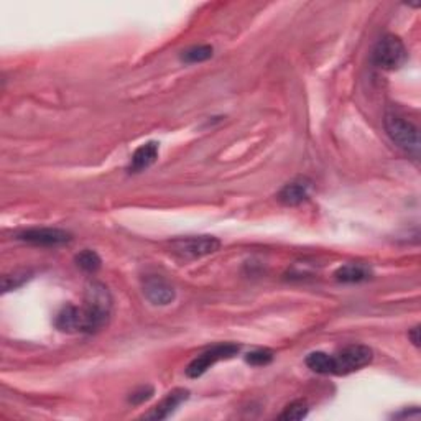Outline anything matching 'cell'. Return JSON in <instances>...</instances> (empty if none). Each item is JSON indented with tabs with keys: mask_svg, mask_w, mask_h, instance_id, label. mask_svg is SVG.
Listing matches in <instances>:
<instances>
[{
	"mask_svg": "<svg viewBox=\"0 0 421 421\" xmlns=\"http://www.w3.org/2000/svg\"><path fill=\"white\" fill-rule=\"evenodd\" d=\"M112 297L106 285L91 282L84 293V305L79 308V333L92 334L101 331L110 320Z\"/></svg>",
	"mask_w": 421,
	"mask_h": 421,
	"instance_id": "6da1fadb",
	"label": "cell"
},
{
	"mask_svg": "<svg viewBox=\"0 0 421 421\" xmlns=\"http://www.w3.org/2000/svg\"><path fill=\"white\" fill-rule=\"evenodd\" d=\"M385 130L397 147L405 150L410 155L418 157L420 153V132L413 124L397 114L385 115Z\"/></svg>",
	"mask_w": 421,
	"mask_h": 421,
	"instance_id": "7a4b0ae2",
	"label": "cell"
},
{
	"mask_svg": "<svg viewBox=\"0 0 421 421\" xmlns=\"http://www.w3.org/2000/svg\"><path fill=\"white\" fill-rule=\"evenodd\" d=\"M406 48L399 36L385 35L382 40H378L376 48L372 51V62L376 66L382 69L394 71L404 66L406 62Z\"/></svg>",
	"mask_w": 421,
	"mask_h": 421,
	"instance_id": "3957f363",
	"label": "cell"
},
{
	"mask_svg": "<svg viewBox=\"0 0 421 421\" xmlns=\"http://www.w3.org/2000/svg\"><path fill=\"white\" fill-rule=\"evenodd\" d=\"M373 359L371 348L362 344H350L333 355V376H345L369 366Z\"/></svg>",
	"mask_w": 421,
	"mask_h": 421,
	"instance_id": "277c9868",
	"label": "cell"
},
{
	"mask_svg": "<svg viewBox=\"0 0 421 421\" xmlns=\"http://www.w3.org/2000/svg\"><path fill=\"white\" fill-rule=\"evenodd\" d=\"M221 242L213 236H193L185 238H176L171 242V249L176 255L183 259H199L214 254L219 250Z\"/></svg>",
	"mask_w": 421,
	"mask_h": 421,
	"instance_id": "5b68a950",
	"label": "cell"
},
{
	"mask_svg": "<svg viewBox=\"0 0 421 421\" xmlns=\"http://www.w3.org/2000/svg\"><path fill=\"white\" fill-rule=\"evenodd\" d=\"M238 350H241V348H238L237 344L214 345V348L208 349L206 352L199 354L198 357H196L193 362L186 367V376L191 378H198L203 376L204 372H208V369L213 367L214 364L219 362V360L231 359L238 352Z\"/></svg>",
	"mask_w": 421,
	"mask_h": 421,
	"instance_id": "8992f818",
	"label": "cell"
},
{
	"mask_svg": "<svg viewBox=\"0 0 421 421\" xmlns=\"http://www.w3.org/2000/svg\"><path fill=\"white\" fill-rule=\"evenodd\" d=\"M18 238L23 242L34 245H41V247H58L64 245L71 241V234L63 231V229H55V227H35L28 229L18 234Z\"/></svg>",
	"mask_w": 421,
	"mask_h": 421,
	"instance_id": "52a82bcc",
	"label": "cell"
},
{
	"mask_svg": "<svg viewBox=\"0 0 421 421\" xmlns=\"http://www.w3.org/2000/svg\"><path fill=\"white\" fill-rule=\"evenodd\" d=\"M143 293L150 303L157 306H166L175 299L176 293L171 283L162 277H148L143 283Z\"/></svg>",
	"mask_w": 421,
	"mask_h": 421,
	"instance_id": "ba28073f",
	"label": "cell"
},
{
	"mask_svg": "<svg viewBox=\"0 0 421 421\" xmlns=\"http://www.w3.org/2000/svg\"><path fill=\"white\" fill-rule=\"evenodd\" d=\"M190 392L185 388H176L168 394L157 406H153L152 411H148L147 415H143L145 420H165L180 406L183 401L188 400Z\"/></svg>",
	"mask_w": 421,
	"mask_h": 421,
	"instance_id": "9c48e42d",
	"label": "cell"
},
{
	"mask_svg": "<svg viewBox=\"0 0 421 421\" xmlns=\"http://www.w3.org/2000/svg\"><path fill=\"white\" fill-rule=\"evenodd\" d=\"M372 277V269L364 264H348L339 266L334 272V278L341 283H360Z\"/></svg>",
	"mask_w": 421,
	"mask_h": 421,
	"instance_id": "30bf717a",
	"label": "cell"
},
{
	"mask_svg": "<svg viewBox=\"0 0 421 421\" xmlns=\"http://www.w3.org/2000/svg\"><path fill=\"white\" fill-rule=\"evenodd\" d=\"M158 158V143L157 142H148L143 143L142 147L135 150L132 155V162H130V171L138 173L147 170L148 166H152Z\"/></svg>",
	"mask_w": 421,
	"mask_h": 421,
	"instance_id": "8fae6325",
	"label": "cell"
},
{
	"mask_svg": "<svg viewBox=\"0 0 421 421\" xmlns=\"http://www.w3.org/2000/svg\"><path fill=\"white\" fill-rule=\"evenodd\" d=\"M308 194H310V183L298 180L285 185V188L280 191L278 199L282 201L285 206H298L308 198Z\"/></svg>",
	"mask_w": 421,
	"mask_h": 421,
	"instance_id": "7c38bea8",
	"label": "cell"
},
{
	"mask_svg": "<svg viewBox=\"0 0 421 421\" xmlns=\"http://www.w3.org/2000/svg\"><path fill=\"white\" fill-rule=\"evenodd\" d=\"M306 366L313 372L322 373V376H333V355L326 352H311L306 357Z\"/></svg>",
	"mask_w": 421,
	"mask_h": 421,
	"instance_id": "4fadbf2b",
	"label": "cell"
},
{
	"mask_svg": "<svg viewBox=\"0 0 421 421\" xmlns=\"http://www.w3.org/2000/svg\"><path fill=\"white\" fill-rule=\"evenodd\" d=\"M76 264L84 272L94 273L101 269V257L94 250H83L76 255Z\"/></svg>",
	"mask_w": 421,
	"mask_h": 421,
	"instance_id": "5bb4252c",
	"label": "cell"
},
{
	"mask_svg": "<svg viewBox=\"0 0 421 421\" xmlns=\"http://www.w3.org/2000/svg\"><path fill=\"white\" fill-rule=\"evenodd\" d=\"M210 56H213V46L199 45V46H193V48L185 51L183 62H186V63H203V62H206V59H209Z\"/></svg>",
	"mask_w": 421,
	"mask_h": 421,
	"instance_id": "9a60e30c",
	"label": "cell"
},
{
	"mask_svg": "<svg viewBox=\"0 0 421 421\" xmlns=\"http://www.w3.org/2000/svg\"><path fill=\"white\" fill-rule=\"evenodd\" d=\"M308 415V405L306 401L303 400H297L293 404H290L282 415H280V420L285 421H297V420H303Z\"/></svg>",
	"mask_w": 421,
	"mask_h": 421,
	"instance_id": "2e32d148",
	"label": "cell"
},
{
	"mask_svg": "<svg viewBox=\"0 0 421 421\" xmlns=\"http://www.w3.org/2000/svg\"><path fill=\"white\" fill-rule=\"evenodd\" d=\"M28 278H30V277H28L27 272H15L12 275H6V277H3V280H2V290L6 293L12 292V290L22 287V285L25 283Z\"/></svg>",
	"mask_w": 421,
	"mask_h": 421,
	"instance_id": "e0dca14e",
	"label": "cell"
},
{
	"mask_svg": "<svg viewBox=\"0 0 421 421\" xmlns=\"http://www.w3.org/2000/svg\"><path fill=\"white\" fill-rule=\"evenodd\" d=\"M273 360V352L269 349H259L254 350V352L247 354V362L252 364V366H266V364H270Z\"/></svg>",
	"mask_w": 421,
	"mask_h": 421,
	"instance_id": "ac0fdd59",
	"label": "cell"
},
{
	"mask_svg": "<svg viewBox=\"0 0 421 421\" xmlns=\"http://www.w3.org/2000/svg\"><path fill=\"white\" fill-rule=\"evenodd\" d=\"M152 395H153L152 387H142V388H138L137 392H134L132 397H130L129 400H130V404L138 405V404H143V401H147L148 399H152Z\"/></svg>",
	"mask_w": 421,
	"mask_h": 421,
	"instance_id": "d6986e66",
	"label": "cell"
},
{
	"mask_svg": "<svg viewBox=\"0 0 421 421\" xmlns=\"http://www.w3.org/2000/svg\"><path fill=\"white\" fill-rule=\"evenodd\" d=\"M408 338H410L411 341H413V344H415V345H420V327H418V326L413 327V329L410 331Z\"/></svg>",
	"mask_w": 421,
	"mask_h": 421,
	"instance_id": "ffe728a7",
	"label": "cell"
}]
</instances>
